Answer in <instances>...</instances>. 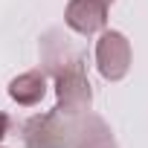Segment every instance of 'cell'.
<instances>
[{"mask_svg": "<svg viewBox=\"0 0 148 148\" xmlns=\"http://www.w3.org/2000/svg\"><path fill=\"white\" fill-rule=\"evenodd\" d=\"M64 148H116V142L110 136V128L87 110V113H79V116H67Z\"/></svg>", "mask_w": 148, "mask_h": 148, "instance_id": "cell-3", "label": "cell"}, {"mask_svg": "<svg viewBox=\"0 0 148 148\" xmlns=\"http://www.w3.org/2000/svg\"><path fill=\"white\" fill-rule=\"evenodd\" d=\"M102 3H105V6H110V3H113V0H102Z\"/></svg>", "mask_w": 148, "mask_h": 148, "instance_id": "cell-8", "label": "cell"}, {"mask_svg": "<svg viewBox=\"0 0 148 148\" xmlns=\"http://www.w3.org/2000/svg\"><path fill=\"white\" fill-rule=\"evenodd\" d=\"M6 131H9V116H6L3 110H0V139L6 136Z\"/></svg>", "mask_w": 148, "mask_h": 148, "instance_id": "cell-7", "label": "cell"}, {"mask_svg": "<svg viewBox=\"0 0 148 148\" xmlns=\"http://www.w3.org/2000/svg\"><path fill=\"white\" fill-rule=\"evenodd\" d=\"M96 64H99L102 79H108V82L125 79L128 70H131V44H128V38L116 29L102 32V38L96 41Z\"/></svg>", "mask_w": 148, "mask_h": 148, "instance_id": "cell-2", "label": "cell"}, {"mask_svg": "<svg viewBox=\"0 0 148 148\" xmlns=\"http://www.w3.org/2000/svg\"><path fill=\"white\" fill-rule=\"evenodd\" d=\"M52 73H55V84H58L55 87V93H58V108L55 110L64 113V116L87 113L90 110V102H93V90H90V82L84 76L82 58L73 55L70 61L52 64Z\"/></svg>", "mask_w": 148, "mask_h": 148, "instance_id": "cell-1", "label": "cell"}, {"mask_svg": "<svg viewBox=\"0 0 148 148\" xmlns=\"http://www.w3.org/2000/svg\"><path fill=\"white\" fill-rule=\"evenodd\" d=\"M47 93V76L41 70H29V73H21V76H15L9 82V96L12 102L18 105H38Z\"/></svg>", "mask_w": 148, "mask_h": 148, "instance_id": "cell-6", "label": "cell"}, {"mask_svg": "<svg viewBox=\"0 0 148 148\" xmlns=\"http://www.w3.org/2000/svg\"><path fill=\"white\" fill-rule=\"evenodd\" d=\"M26 148H64L67 142V116L52 110L44 116H32L23 128Z\"/></svg>", "mask_w": 148, "mask_h": 148, "instance_id": "cell-4", "label": "cell"}, {"mask_svg": "<svg viewBox=\"0 0 148 148\" xmlns=\"http://www.w3.org/2000/svg\"><path fill=\"white\" fill-rule=\"evenodd\" d=\"M64 23L79 35H93V32L105 29L108 6L102 0H70L64 9Z\"/></svg>", "mask_w": 148, "mask_h": 148, "instance_id": "cell-5", "label": "cell"}]
</instances>
